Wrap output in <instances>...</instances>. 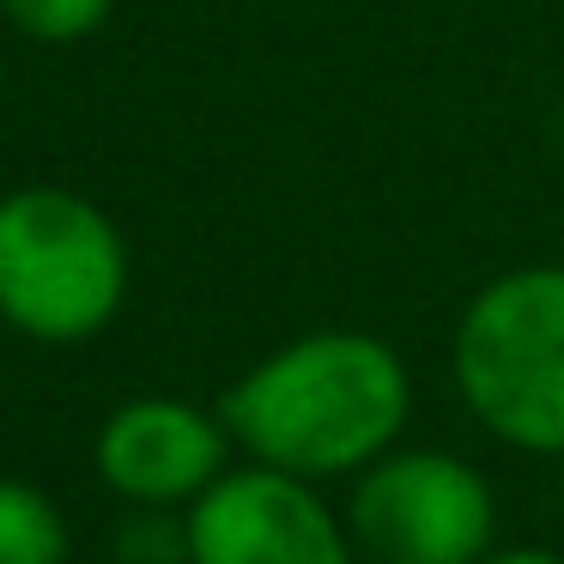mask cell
<instances>
[{
	"label": "cell",
	"instance_id": "6da1fadb",
	"mask_svg": "<svg viewBox=\"0 0 564 564\" xmlns=\"http://www.w3.org/2000/svg\"><path fill=\"white\" fill-rule=\"evenodd\" d=\"M231 443L292 479H340L401 443L413 419V370L370 328H310L273 346L225 389Z\"/></svg>",
	"mask_w": 564,
	"mask_h": 564
},
{
	"label": "cell",
	"instance_id": "7a4b0ae2",
	"mask_svg": "<svg viewBox=\"0 0 564 564\" xmlns=\"http://www.w3.org/2000/svg\"><path fill=\"white\" fill-rule=\"evenodd\" d=\"M462 406L522 455H564V261L486 280L455 316Z\"/></svg>",
	"mask_w": 564,
	"mask_h": 564
},
{
	"label": "cell",
	"instance_id": "3957f363",
	"mask_svg": "<svg viewBox=\"0 0 564 564\" xmlns=\"http://www.w3.org/2000/svg\"><path fill=\"white\" fill-rule=\"evenodd\" d=\"M128 297V243L74 188L0 200V316L50 346L91 340Z\"/></svg>",
	"mask_w": 564,
	"mask_h": 564
},
{
	"label": "cell",
	"instance_id": "277c9868",
	"mask_svg": "<svg viewBox=\"0 0 564 564\" xmlns=\"http://www.w3.org/2000/svg\"><path fill=\"white\" fill-rule=\"evenodd\" d=\"M370 564H486L498 540V491L449 449H401L352 479L346 510Z\"/></svg>",
	"mask_w": 564,
	"mask_h": 564
},
{
	"label": "cell",
	"instance_id": "5b68a950",
	"mask_svg": "<svg viewBox=\"0 0 564 564\" xmlns=\"http://www.w3.org/2000/svg\"><path fill=\"white\" fill-rule=\"evenodd\" d=\"M358 540L310 479L280 467H231L188 503V564H358Z\"/></svg>",
	"mask_w": 564,
	"mask_h": 564
},
{
	"label": "cell",
	"instance_id": "8992f818",
	"mask_svg": "<svg viewBox=\"0 0 564 564\" xmlns=\"http://www.w3.org/2000/svg\"><path fill=\"white\" fill-rule=\"evenodd\" d=\"M91 462L122 503L188 510L231 474V431H225L219 406L207 413L176 394H140L98 425Z\"/></svg>",
	"mask_w": 564,
	"mask_h": 564
},
{
	"label": "cell",
	"instance_id": "52a82bcc",
	"mask_svg": "<svg viewBox=\"0 0 564 564\" xmlns=\"http://www.w3.org/2000/svg\"><path fill=\"white\" fill-rule=\"evenodd\" d=\"M0 564H67V516L25 479H0Z\"/></svg>",
	"mask_w": 564,
	"mask_h": 564
},
{
	"label": "cell",
	"instance_id": "ba28073f",
	"mask_svg": "<svg viewBox=\"0 0 564 564\" xmlns=\"http://www.w3.org/2000/svg\"><path fill=\"white\" fill-rule=\"evenodd\" d=\"M116 564H188V510H147L128 503L116 528Z\"/></svg>",
	"mask_w": 564,
	"mask_h": 564
},
{
	"label": "cell",
	"instance_id": "9c48e42d",
	"mask_svg": "<svg viewBox=\"0 0 564 564\" xmlns=\"http://www.w3.org/2000/svg\"><path fill=\"white\" fill-rule=\"evenodd\" d=\"M7 19H13L25 37L37 43H74V37H91V31L110 19L116 0H0Z\"/></svg>",
	"mask_w": 564,
	"mask_h": 564
},
{
	"label": "cell",
	"instance_id": "30bf717a",
	"mask_svg": "<svg viewBox=\"0 0 564 564\" xmlns=\"http://www.w3.org/2000/svg\"><path fill=\"white\" fill-rule=\"evenodd\" d=\"M486 564H564V558L546 552V546H510V552H491Z\"/></svg>",
	"mask_w": 564,
	"mask_h": 564
}]
</instances>
